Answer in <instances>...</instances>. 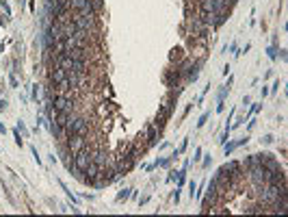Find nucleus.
I'll list each match as a JSON object with an SVG mask.
<instances>
[{
    "instance_id": "nucleus-9",
    "label": "nucleus",
    "mask_w": 288,
    "mask_h": 217,
    "mask_svg": "<svg viewBox=\"0 0 288 217\" xmlns=\"http://www.w3.org/2000/svg\"><path fill=\"white\" fill-rule=\"evenodd\" d=\"M4 106H7V102H4V100H0V108H4Z\"/></svg>"
},
{
    "instance_id": "nucleus-3",
    "label": "nucleus",
    "mask_w": 288,
    "mask_h": 217,
    "mask_svg": "<svg viewBox=\"0 0 288 217\" xmlns=\"http://www.w3.org/2000/svg\"><path fill=\"white\" fill-rule=\"evenodd\" d=\"M65 78H67V72H65L63 67H57V65H54V70H50V74H48V85H54V87H57V85L63 83Z\"/></svg>"
},
{
    "instance_id": "nucleus-8",
    "label": "nucleus",
    "mask_w": 288,
    "mask_h": 217,
    "mask_svg": "<svg viewBox=\"0 0 288 217\" xmlns=\"http://www.w3.org/2000/svg\"><path fill=\"white\" fill-rule=\"evenodd\" d=\"M262 141H264V143H273V141H275V139H273V135H266V137H264V139H262Z\"/></svg>"
},
{
    "instance_id": "nucleus-5",
    "label": "nucleus",
    "mask_w": 288,
    "mask_h": 217,
    "mask_svg": "<svg viewBox=\"0 0 288 217\" xmlns=\"http://www.w3.org/2000/svg\"><path fill=\"white\" fill-rule=\"evenodd\" d=\"M130 191H132V189H124V191H122V193H119V195H117V202H122V200H126V198L130 195Z\"/></svg>"
},
{
    "instance_id": "nucleus-1",
    "label": "nucleus",
    "mask_w": 288,
    "mask_h": 217,
    "mask_svg": "<svg viewBox=\"0 0 288 217\" xmlns=\"http://www.w3.org/2000/svg\"><path fill=\"white\" fill-rule=\"evenodd\" d=\"M89 163H91V150H89V148H82V150H78V152H74V156H72V165H74L72 174L80 178Z\"/></svg>"
},
{
    "instance_id": "nucleus-2",
    "label": "nucleus",
    "mask_w": 288,
    "mask_h": 217,
    "mask_svg": "<svg viewBox=\"0 0 288 217\" xmlns=\"http://www.w3.org/2000/svg\"><path fill=\"white\" fill-rule=\"evenodd\" d=\"M65 148H67L72 154H74V152H78V150H82V148H87V137H85V135H74V137L67 139Z\"/></svg>"
},
{
    "instance_id": "nucleus-6",
    "label": "nucleus",
    "mask_w": 288,
    "mask_h": 217,
    "mask_svg": "<svg viewBox=\"0 0 288 217\" xmlns=\"http://www.w3.org/2000/svg\"><path fill=\"white\" fill-rule=\"evenodd\" d=\"M37 96H39V85H33V98L37 100Z\"/></svg>"
},
{
    "instance_id": "nucleus-4",
    "label": "nucleus",
    "mask_w": 288,
    "mask_h": 217,
    "mask_svg": "<svg viewBox=\"0 0 288 217\" xmlns=\"http://www.w3.org/2000/svg\"><path fill=\"white\" fill-rule=\"evenodd\" d=\"M156 137H158L156 126H150V128H147V143H150V146H154V143H156Z\"/></svg>"
},
{
    "instance_id": "nucleus-7",
    "label": "nucleus",
    "mask_w": 288,
    "mask_h": 217,
    "mask_svg": "<svg viewBox=\"0 0 288 217\" xmlns=\"http://www.w3.org/2000/svg\"><path fill=\"white\" fill-rule=\"evenodd\" d=\"M208 120V113H204L201 117H199V122H197V126H204V122H206Z\"/></svg>"
}]
</instances>
